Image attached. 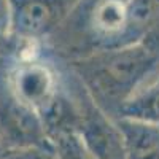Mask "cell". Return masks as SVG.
<instances>
[{
    "label": "cell",
    "mask_w": 159,
    "mask_h": 159,
    "mask_svg": "<svg viewBox=\"0 0 159 159\" xmlns=\"http://www.w3.org/2000/svg\"><path fill=\"white\" fill-rule=\"evenodd\" d=\"M62 64L113 119L118 118L123 105L159 73V54L143 42L99 49Z\"/></svg>",
    "instance_id": "6da1fadb"
},
{
    "label": "cell",
    "mask_w": 159,
    "mask_h": 159,
    "mask_svg": "<svg viewBox=\"0 0 159 159\" xmlns=\"http://www.w3.org/2000/svg\"><path fill=\"white\" fill-rule=\"evenodd\" d=\"M7 80L13 94L40 113L62 91L64 67L42 48L21 57L7 72Z\"/></svg>",
    "instance_id": "7a4b0ae2"
},
{
    "label": "cell",
    "mask_w": 159,
    "mask_h": 159,
    "mask_svg": "<svg viewBox=\"0 0 159 159\" xmlns=\"http://www.w3.org/2000/svg\"><path fill=\"white\" fill-rule=\"evenodd\" d=\"M62 64V62H61ZM64 78L80 108V132L94 159H126L123 137L116 121L91 99L80 80L65 67Z\"/></svg>",
    "instance_id": "3957f363"
},
{
    "label": "cell",
    "mask_w": 159,
    "mask_h": 159,
    "mask_svg": "<svg viewBox=\"0 0 159 159\" xmlns=\"http://www.w3.org/2000/svg\"><path fill=\"white\" fill-rule=\"evenodd\" d=\"M0 145L8 153L32 148L51 150L38 111L13 94L7 73L0 83Z\"/></svg>",
    "instance_id": "277c9868"
},
{
    "label": "cell",
    "mask_w": 159,
    "mask_h": 159,
    "mask_svg": "<svg viewBox=\"0 0 159 159\" xmlns=\"http://www.w3.org/2000/svg\"><path fill=\"white\" fill-rule=\"evenodd\" d=\"M13 35L24 43L45 45L80 0H8Z\"/></svg>",
    "instance_id": "5b68a950"
},
{
    "label": "cell",
    "mask_w": 159,
    "mask_h": 159,
    "mask_svg": "<svg viewBox=\"0 0 159 159\" xmlns=\"http://www.w3.org/2000/svg\"><path fill=\"white\" fill-rule=\"evenodd\" d=\"M115 121L123 137L126 159H159V124L126 116Z\"/></svg>",
    "instance_id": "8992f818"
},
{
    "label": "cell",
    "mask_w": 159,
    "mask_h": 159,
    "mask_svg": "<svg viewBox=\"0 0 159 159\" xmlns=\"http://www.w3.org/2000/svg\"><path fill=\"white\" fill-rule=\"evenodd\" d=\"M119 116L159 124V81H151L150 84L139 89L123 105L118 118Z\"/></svg>",
    "instance_id": "52a82bcc"
},
{
    "label": "cell",
    "mask_w": 159,
    "mask_h": 159,
    "mask_svg": "<svg viewBox=\"0 0 159 159\" xmlns=\"http://www.w3.org/2000/svg\"><path fill=\"white\" fill-rule=\"evenodd\" d=\"M54 159H94L78 127L57 130L48 137Z\"/></svg>",
    "instance_id": "ba28073f"
},
{
    "label": "cell",
    "mask_w": 159,
    "mask_h": 159,
    "mask_svg": "<svg viewBox=\"0 0 159 159\" xmlns=\"http://www.w3.org/2000/svg\"><path fill=\"white\" fill-rule=\"evenodd\" d=\"M42 45L24 43L16 37L0 38V72H8L21 57L38 51Z\"/></svg>",
    "instance_id": "9c48e42d"
},
{
    "label": "cell",
    "mask_w": 159,
    "mask_h": 159,
    "mask_svg": "<svg viewBox=\"0 0 159 159\" xmlns=\"http://www.w3.org/2000/svg\"><path fill=\"white\" fill-rule=\"evenodd\" d=\"M13 35V19L8 0H0V38H11Z\"/></svg>",
    "instance_id": "30bf717a"
},
{
    "label": "cell",
    "mask_w": 159,
    "mask_h": 159,
    "mask_svg": "<svg viewBox=\"0 0 159 159\" xmlns=\"http://www.w3.org/2000/svg\"><path fill=\"white\" fill-rule=\"evenodd\" d=\"M3 159H54L51 150L43 148H32V150H19V151H10L5 154Z\"/></svg>",
    "instance_id": "8fae6325"
},
{
    "label": "cell",
    "mask_w": 159,
    "mask_h": 159,
    "mask_svg": "<svg viewBox=\"0 0 159 159\" xmlns=\"http://www.w3.org/2000/svg\"><path fill=\"white\" fill-rule=\"evenodd\" d=\"M7 153H8V151H7V150H5V148L2 147V145H0V159H3Z\"/></svg>",
    "instance_id": "7c38bea8"
},
{
    "label": "cell",
    "mask_w": 159,
    "mask_h": 159,
    "mask_svg": "<svg viewBox=\"0 0 159 159\" xmlns=\"http://www.w3.org/2000/svg\"><path fill=\"white\" fill-rule=\"evenodd\" d=\"M5 73H7V72H0V83H2V80L5 78Z\"/></svg>",
    "instance_id": "4fadbf2b"
}]
</instances>
